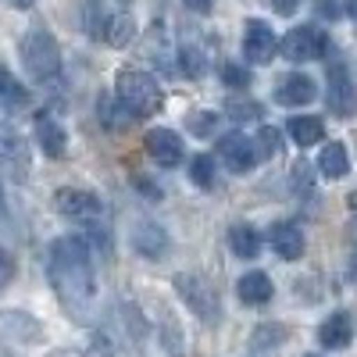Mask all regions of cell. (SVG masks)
<instances>
[{
	"instance_id": "obj_21",
	"label": "cell",
	"mask_w": 357,
	"mask_h": 357,
	"mask_svg": "<svg viewBox=\"0 0 357 357\" xmlns=\"http://www.w3.org/2000/svg\"><path fill=\"white\" fill-rule=\"evenodd\" d=\"M190 175H193V183H197V186L211 190V186H215V158H211V154H197Z\"/></svg>"
},
{
	"instance_id": "obj_16",
	"label": "cell",
	"mask_w": 357,
	"mask_h": 357,
	"mask_svg": "<svg viewBox=\"0 0 357 357\" xmlns=\"http://www.w3.org/2000/svg\"><path fill=\"white\" fill-rule=\"evenodd\" d=\"M229 247H232L236 257L250 261V257H257L261 240H257V232H254L250 225H232V229H229Z\"/></svg>"
},
{
	"instance_id": "obj_28",
	"label": "cell",
	"mask_w": 357,
	"mask_h": 357,
	"mask_svg": "<svg viewBox=\"0 0 357 357\" xmlns=\"http://www.w3.org/2000/svg\"><path fill=\"white\" fill-rule=\"evenodd\" d=\"M183 4H186L190 11H197V15H207V11H211V4H215V0H183Z\"/></svg>"
},
{
	"instance_id": "obj_7",
	"label": "cell",
	"mask_w": 357,
	"mask_h": 357,
	"mask_svg": "<svg viewBox=\"0 0 357 357\" xmlns=\"http://www.w3.org/2000/svg\"><path fill=\"white\" fill-rule=\"evenodd\" d=\"M275 47H279V40L272 33V25H264L261 18H250L247 22V33H243V54H247V61H254V65L272 61Z\"/></svg>"
},
{
	"instance_id": "obj_9",
	"label": "cell",
	"mask_w": 357,
	"mask_h": 357,
	"mask_svg": "<svg viewBox=\"0 0 357 357\" xmlns=\"http://www.w3.org/2000/svg\"><path fill=\"white\" fill-rule=\"evenodd\" d=\"M146 154H151L161 168H175L183 161V139H178L172 129H151L146 132Z\"/></svg>"
},
{
	"instance_id": "obj_12",
	"label": "cell",
	"mask_w": 357,
	"mask_h": 357,
	"mask_svg": "<svg viewBox=\"0 0 357 357\" xmlns=\"http://www.w3.org/2000/svg\"><path fill=\"white\" fill-rule=\"evenodd\" d=\"M318 340H321V347H329V350H343V347L354 340V321H350V314H347V311L329 314V321L318 329Z\"/></svg>"
},
{
	"instance_id": "obj_1",
	"label": "cell",
	"mask_w": 357,
	"mask_h": 357,
	"mask_svg": "<svg viewBox=\"0 0 357 357\" xmlns=\"http://www.w3.org/2000/svg\"><path fill=\"white\" fill-rule=\"evenodd\" d=\"M47 272L61 304L75 311L79 318H86L97 301V275H93V250L86 247L82 236H65V240H57L50 247Z\"/></svg>"
},
{
	"instance_id": "obj_30",
	"label": "cell",
	"mask_w": 357,
	"mask_h": 357,
	"mask_svg": "<svg viewBox=\"0 0 357 357\" xmlns=\"http://www.w3.org/2000/svg\"><path fill=\"white\" fill-rule=\"evenodd\" d=\"M8 86H11V79H8L4 68H0V93H8Z\"/></svg>"
},
{
	"instance_id": "obj_23",
	"label": "cell",
	"mask_w": 357,
	"mask_h": 357,
	"mask_svg": "<svg viewBox=\"0 0 357 357\" xmlns=\"http://www.w3.org/2000/svg\"><path fill=\"white\" fill-rule=\"evenodd\" d=\"M222 79H225L232 89H243V86H250V72H243L240 65H225V68H222Z\"/></svg>"
},
{
	"instance_id": "obj_35",
	"label": "cell",
	"mask_w": 357,
	"mask_h": 357,
	"mask_svg": "<svg viewBox=\"0 0 357 357\" xmlns=\"http://www.w3.org/2000/svg\"><path fill=\"white\" fill-rule=\"evenodd\" d=\"M354 272H357V261H354Z\"/></svg>"
},
{
	"instance_id": "obj_29",
	"label": "cell",
	"mask_w": 357,
	"mask_h": 357,
	"mask_svg": "<svg viewBox=\"0 0 357 357\" xmlns=\"http://www.w3.org/2000/svg\"><path fill=\"white\" fill-rule=\"evenodd\" d=\"M272 4H275L279 15H293L296 8H301V0H272Z\"/></svg>"
},
{
	"instance_id": "obj_3",
	"label": "cell",
	"mask_w": 357,
	"mask_h": 357,
	"mask_svg": "<svg viewBox=\"0 0 357 357\" xmlns=\"http://www.w3.org/2000/svg\"><path fill=\"white\" fill-rule=\"evenodd\" d=\"M22 65L33 79H54L61 72V50H57V40L47 33V29H33L22 40Z\"/></svg>"
},
{
	"instance_id": "obj_15",
	"label": "cell",
	"mask_w": 357,
	"mask_h": 357,
	"mask_svg": "<svg viewBox=\"0 0 357 357\" xmlns=\"http://www.w3.org/2000/svg\"><path fill=\"white\" fill-rule=\"evenodd\" d=\"M236 289H240V301L243 304H268V301H272V279H268L264 272L243 275L240 282H236Z\"/></svg>"
},
{
	"instance_id": "obj_33",
	"label": "cell",
	"mask_w": 357,
	"mask_h": 357,
	"mask_svg": "<svg viewBox=\"0 0 357 357\" xmlns=\"http://www.w3.org/2000/svg\"><path fill=\"white\" fill-rule=\"evenodd\" d=\"M350 207H354V211H357V193H350Z\"/></svg>"
},
{
	"instance_id": "obj_19",
	"label": "cell",
	"mask_w": 357,
	"mask_h": 357,
	"mask_svg": "<svg viewBox=\"0 0 357 357\" xmlns=\"http://www.w3.org/2000/svg\"><path fill=\"white\" fill-rule=\"evenodd\" d=\"M318 168H321V175H329V178H343L350 172V158L343 151V143H329V146H325L321 158H318Z\"/></svg>"
},
{
	"instance_id": "obj_32",
	"label": "cell",
	"mask_w": 357,
	"mask_h": 357,
	"mask_svg": "<svg viewBox=\"0 0 357 357\" xmlns=\"http://www.w3.org/2000/svg\"><path fill=\"white\" fill-rule=\"evenodd\" d=\"M11 4H15V8H33L36 0H11Z\"/></svg>"
},
{
	"instance_id": "obj_13",
	"label": "cell",
	"mask_w": 357,
	"mask_h": 357,
	"mask_svg": "<svg viewBox=\"0 0 357 357\" xmlns=\"http://www.w3.org/2000/svg\"><path fill=\"white\" fill-rule=\"evenodd\" d=\"M275 97L286 107H301V104H311L318 97V89H314V79H307V75H286Z\"/></svg>"
},
{
	"instance_id": "obj_27",
	"label": "cell",
	"mask_w": 357,
	"mask_h": 357,
	"mask_svg": "<svg viewBox=\"0 0 357 357\" xmlns=\"http://www.w3.org/2000/svg\"><path fill=\"white\" fill-rule=\"evenodd\" d=\"M11 275H15V261H11V257H8L4 250H0V286H4V282H8Z\"/></svg>"
},
{
	"instance_id": "obj_14",
	"label": "cell",
	"mask_w": 357,
	"mask_h": 357,
	"mask_svg": "<svg viewBox=\"0 0 357 357\" xmlns=\"http://www.w3.org/2000/svg\"><path fill=\"white\" fill-rule=\"evenodd\" d=\"M36 139H40V146H43V154L47 158H61L65 154V129L54 122L50 114H40L36 118Z\"/></svg>"
},
{
	"instance_id": "obj_22",
	"label": "cell",
	"mask_w": 357,
	"mask_h": 357,
	"mask_svg": "<svg viewBox=\"0 0 357 357\" xmlns=\"http://www.w3.org/2000/svg\"><path fill=\"white\" fill-rule=\"evenodd\" d=\"M129 40H132V18H126V15L111 18V29H107V43H114V47H126Z\"/></svg>"
},
{
	"instance_id": "obj_10",
	"label": "cell",
	"mask_w": 357,
	"mask_h": 357,
	"mask_svg": "<svg viewBox=\"0 0 357 357\" xmlns=\"http://www.w3.org/2000/svg\"><path fill=\"white\" fill-rule=\"evenodd\" d=\"M218 151H222V161H225L232 172H250V168L257 165V146H254V139H247V136H225Z\"/></svg>"
},
{
	"instance_id": "obj_17",
	"label": "cell",
	"mask_w": 357,
	"mask_h": 357,
	"mask_svg": "<svg viewBox=\"0 0 357 357\" xmlns=\"http://www.w3.org/2000/svg\"><path fill=\"white\" fill-rule=\"evenodd\" d=\"M289 136H293V143H301V146H314V143H321L325 126L318 122V118L301 114V118H289Z\"/></svg>"
},
{
	"instance_id": "obj_24",
	"label": "cell",
	"mask_w": 357,
	"mask_h": 357,
	"mask_svg": "<svg viewBox=\"0 0 357 357\" xmlns=\"http://www.w3.org/2000/svg\"><path fill=\"white\" fill-rule=\"evenodd\" d=\"M257 143H261V151H264V154H272V158L279 154V132H275L272 126H264V129H261Z\"/></svg>"
},
{
	"instance_id": "obj_34",
	"label": "cell",
	"mask_w": 357,
	"mask_h": 357,
	"mask_svg": "<svg viewBox=\"0 0 357 357\" xmlns=\"http://www.w3.org/2000/svg\"><path fill=\"white\" fill-rule=\"evenodd\" d=\"M0 211H4V193H0Z\"/></svg>"
},
{
	"instance_id": "obj_5",
	"label": "cell",
	"mask_w": 357,
	"mask_h": 357,
	"mask_svg": "<svg viewBox=\"0 0 357 357\" xmlns=\"http://www.w3.org/2000/svg\"><path fill=\"white\" fill-rule=\"evenodd\" d=\"M57 211H61L65 218L72 222H97L104 218V200L97 193H89V190H57Z\"/></svg>"
},
{
	"instance_id": "obj_8",
	"label": "cell",
	"mask_w": 357,
	"mask_h": 357,
	"mask_svg": "<svg viewBox=\"0 0 357 357\" xmlns=\"http://www.w3.org/2000/svg\"><path fill=\"white\" fill-rule=\"evenodd\" d=\"M175 286H178V293L186 296L190 307H193L204 321L218 318V296L211 293V286H207V282H200L197 275H178V279H175Z\"/></svg>"
},
{
	"instance_id": "obj_31",
	"label": "cell",
	"mask_w": 357,
	"mask_h": 357,
	"mask_svg": "<svg viewBox=\"0 0 357 357\" xmlns=\"http://www.w3.org/2000/svg\"><path fill=\"white\" fill-rule=\"evenodd\" d=\"M347 11H350V18L357 22V0H347Z\"/></svg>"
},
{
	"instance_id": "obj_36",
	"label": "cell",
	"mask_w": 357,
	"mask_h": 357,
	"mask_svg": "<svg viewBox=\"0 0 357 357\" xmlns=\"http://www.w3.org/2000/svg\"><path fill=\"white\" fill-rule=\"evenodd\" d=\"M354 229H357V222H354Z\"/></svg>"
},
{
	"instance_id": "obj_18",
	"label": "cell",
	"mask_w": 357,
	"mask_h": 357,
	"mask_svg": "<svg viewBox=\"0 0 357 357\" xmlns=\"http://www.w3.org/2000/svg\"><path fill=\"white\" fill-rule=\"evenodd\" d=\"M132 243H136L139 254L158 257V254H165V247H168V236H165V229H158V225H139L136 236H132Z\"/></svg>"
},
{
	"instance_id": "obj_2",
	"label": "cell",
	"mask_w": 357,
	"mask_h": 357,
	"mask_svg": "<svg viewBox=\"0 0 357 357\" xmlns=\"http://www.w3.org/2000/svg\"><path fill=\"white\" fill-rule=\"evenodd\" d=\"M118 104L132 118H146V114L161 111L165 97H161V86L146 72H122L118 75Z\"/></svg>"
},
{
	"instance_id": "obj_25",
	"label": "cell",
	"mask_w": 357,
	"mask_h": 357,
	"mask_svg": "<svg viewBox=\"0 0 357 357\" xmlns=\"http://www.w3.org/2000/svg\"><path fill=\"white\" fill-rule=\"evenodd\" d=\"M215 122H218V118H215L211 111H200V118H193L190 129H193V132H200V136H207V132L215 129Z\"/></svg>"
},
{
	"instance_id": "obj_26",
	"label": "cell",
	"mask_w": 357,
	"mask_h": 357,
	"mask_svg": "<svg viewBox=\"0 0 357 357\" xmlns=\"http://www.w3.org/2000/svg\"><path fill=\"white\" fill-rule=\"evenodd\" d=\"M183 72H190V75H200L204 72V57L197 50H183Z\"/></svg>"
},
{
	"instance_id": "obj_4",
	"label": "cell",
	"mask_w": 357,
	"mask_h": 357,
	"mask_svg": "<svg viewBox=\"0 0 357 357\" xmlns=\"http://www.w3.org/2000/svg\"><path fill=\"white\" fill-rule=\"evenodd\" d=\"M279 47L289 61H318V57H325V50H329V36L314 25H296L286 33V40Z\"/></svg>"
},
{
	"instance_id": "obj_6",
	"label": "cell",
	"mask_w": 357,
	"mask_h": 357,
	"mask_svg": "<svg viewBox=\"0 0 357 357\" xmlns=\"http://www.w3.org/2000/svg\"><path fill=\"white\" fill-rule=\"evenodd\" d=\"M325 100H329V111L336 118H350L357 111V86L347 72V65H333L329 68V93H325Z\"/></svg>"
},
{
	"instance_id": "obj_20",
	"label": "cell",
	"mask_w": 357,
	"mask_h": 357,
	"mask_svg": "<svg viewBox=\"0 0 357 357\" xmlns=\"http://www.w3.org/2000/svg\"><path fill=\"white\" fill-rule=\"evenodd\" d=\"M0 158H4V161H18V165H25V158H29L25 139L11 126H4V122H0Z\"/></svg>"
},
{
	"instance_id": "obj_11",
	"label": "cell",
	"mask_w": 357,
	"mask_h": 357,
	"mask_svg": "<svg viewBox=\"0 0 357 357\" xmlns=\"http://www.w3.org/2000/svg\"><path fill=\"white\" fill-rule=\"evenodd\" d=\"M268 240H272V250H275L282 261H296V257L304 254V232H301V225H293V222L272 225Z\"/></svg>"
}]
</instances>
